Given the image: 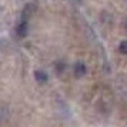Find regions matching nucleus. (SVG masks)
I'll return each instance as SVG.
<instances>
[{
    "instance_id": "1",
    "label": "nucleus",
    "mask_w": 127,
    "mask_h": 127,
    "mask_svg": "<svg viewBox=\"0 0 127 127\" xmlns=\"http://www.w3.org/2000/svg\"><path fill=\"white\" fill-rule=\"evenodd\" d=\"M73 70H74V76L76 77H77V79H81L83 76L86 74V64L81 63V62H77V63L74 64Z\"/></svg>"
},
{
    "instance_id": "2",
    "label": "nucleus",
    "mask_w": 127,
    "mask_h": 127,
    "mask_svg": "<svg viewBox=\"0 0 127 127\" xmlns=\"http://www.w3.org/2000/svg\"><path fill=\"white\" fill-rule=\"evenodd\" d=\"M27 24H29V22L20 20L19 26L16 27V33H17L19 37H24V36H26V33H27Z\"/></svg>"
},
{
    "instance_id": "3",
    "label": "nucleus",
    "mask_w": 127,
    "mask_h": 127,
    "mask_svg": "<svg viewBox=\"0 0 127 127\" xmlns=\"http://www.w3.org/2000/svg\"><path fill=\"white\" fill-rule=\"evenodd\" d=\"M33 9H34V6H33L32 3H29V4L23 9V14H22V20H23V22H29L30 16L33 14Z\"/></svg>"
},
{
    "instance_id": "4",
    "label": "nucleus",
    "mask_w": 127,
    "mask_h": 127,
    "mask_svg": "<svg viewBox=\"0 0 127 127\" xmlns=\"http://www.w3.org/2000/svg\"><path fill=\"white\" fill-rule=\"evenodd\" d=\"M34 77H36V80L39 81V83H46L47 79H49L47 73H44L43 70H36L34 71Z\"/></svg>"
},
{
    "instance_id": "5",
    "label": "nucleus",
    "mask_w": 127,
    "mask_h": 127,
    "mask_svg": "<svg viewBox=\"0 0 127 127\" xmlns=\"http://www.w3.org/2000/svg\"><path fill=\"white\" fill-rule=\"evenodd\" d=\"M119 52L121 54H127V41H121L120 46H119Z\"/></svg>"
},
{
    "instance_id": "6",
    "label": "nucleus",
    "mask_w": 127,
    "mask_h": 127,
    "mask_svg": "<svg viewBox=\"0 0 127 127\" xmlns=\"http://www.w3.org/2000/svg\"><path fill=\"white\" fill-rule=\"evenodd\" d=\"M126 27H127V24H126Z\"/></svg>"
}]
</instances>
